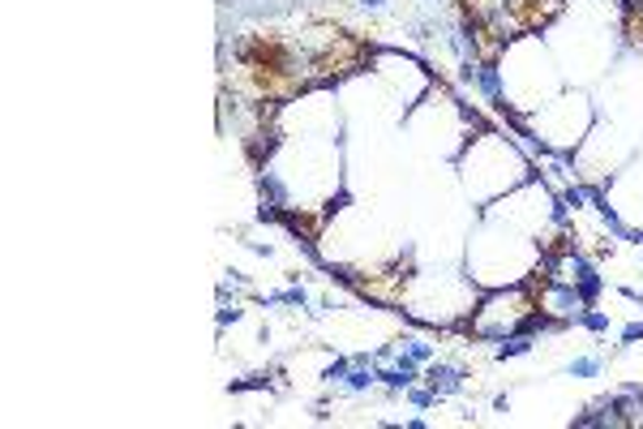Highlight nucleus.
<instances>
[{
  "label": "nucleus",
  "instance_id": "1",
  "mask_svg": "<svg viewBox=\"0 0 643 429\" xmlns=\"http://www.w3.org/2000/svg\"><path fill=\"white\" fill-rule=\"evenodd\" d=\"M245 69L257 78V86L266 91V95H292L300 82H296V57H292V48L284 39H266V34H257L245 43Z\"/></svg>",
  "mask_w": 643,
  "mask_h": 429
},
{
  "label": "nucleus",
  "instance_id": "2",
  "mask_svg": "<svg viewBox=\"0 0 643 429\" xmlns=\"http://www.w3.org/2000/svg\"><path fill=\"white\" fill-rule=\"evenodd\" d=\"M626 31L643 43V4H631V22H626Z\"/></svg>",
  "mask_w": 643,
  "mask_h": 429
}]
</instances>
